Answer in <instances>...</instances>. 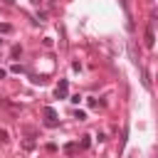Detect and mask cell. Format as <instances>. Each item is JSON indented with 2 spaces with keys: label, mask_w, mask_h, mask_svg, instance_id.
<instances>
[{
  "label": "cell",
  "mask_w": 158,
  "mask_h": 158,
  "mask_svg": "<svg viewBox=\"0 0 158 158\" xmlns=\"http://www.w3.org/2000/svg\"><path fill=\"white\" fill-rule=\"evenodd\" d=\"M153 44H156V35H153V20H148V25H146V47H148V49H153Z\"/></svg>",
  "instance_id": "6da1fadb"
},
{
  "label": "cell",
  "mask_w": 158,
  "mask_h": 158,
  "mask_svg": "<svg viewBox=\"0 0 158 158\" xmlns=\"http://www.w3.org/2000/svg\"><path fill=\"white\" fill-rule=\"evenodd\" d=\"M44 118H47L44 123H47L49 128H54V126H57V114H54V109H52V106H47V109H44Z\"/></svg>",
  "instance_id": "7a4b0ae2"
},
{
  "label": "cell",
  "mask_w": 158,
  "mask_h": 158,
  "mask_svg": "<svg viewBox=\"0 0 158 158\" xmlns=\"http://www.w3.org/2000/svg\"><path fill=\"white\" fill-rule=\"evenodd\" d=\"M67 86H69V81H67V79H62V81L57 84V91H54V94H57V99H64V96H67Z\"/></svg>",
  "instance_id": "3957f363"
},
{
  "label": "cell",
  "mask_w": 158,
  "mask_h": 158,
  "mask_svg": "<svg viewBox=\"0 0 158 158\" xmlns=\"http://www.w3.org/2000/svg\"><path fill=\"white\" fill-rule=\"evenodd\" d=\"M77 151H79V146H77V143H67V146H64V153H69V156H74Z\"/></svg>",
  "instance_id": "277c9868"
},
{
  "label": "cell",
  "mask_w": 158,
  "mask_h": 158,
  "mask_svg": "<svg viewBox=\"0 0 158 158\" xmlns=\"http://www.w3.org/2000/svg\"><path fill=\"white\" fill-rule=\"evenodd\" d=\"M10 54H12V59H17V57H20V54H22V47H20V44H15V47H12V52H10Z\"/></svg>",
  "instance_id": "5b68a950"
},
{
  "label": "cell",
  "mask_w": 158,
  "mask_h": 158,
  "mask_svg": "<svg viewBox=\"0 0 158 158\" xmlns=\"http://www.w3.org/2000/svg\"><path fill=\"white\" fill-rule=\"evenodd\" d=\"M91 146V141H89V136H81V148H89Z\"/></svg>",
  "instance_id": "8992f818"
},
{
  "label": "cell",
  "mask_w": 158,
  "mask_h": 158,
  "mask_svg": "<svg viewBox=\"0 0 158 158\" xmlns=\"http://www.w3.org/2000/svg\"><path fill=\"white\" fill-rule=\"evenodd\" d=\"M10 72H15V74H20V72H25V69H22L20 64H12V67H10Z\"/></svg>",
  "instance_id": "52a82bcc"
},
{
  "label": "cell",
  "mask_w": 158,
  "mask_h": 158,
  "mask_svg": "<svg viewBox=\"0 0 158 158\" xmlns=\"http://www.w3.org/2000/svg\"><path fill=\"white\" fill-rule=\"evenodd\" d=\"M74 118H79V121H84V118H86V114H84V111H74Z\"/></svg>",
  "instance_id": "ba28073f"
},
{
  "label": "cell",
  "mask_w": 158,
  "mask_h": 158,
  "mask_svg": "<svg viewBox=\"0 0 158 158\" xmlns=\"http://www.w3.org/2000/svg\"><path fill=\"white\" fill-rule=\"evenodd\" d=\"M0 141H2V143H7V141H10V136H7V131H0Z\"/></svg>",
  "instance_id": "9c48e42d"
},
{
  "label": "cell",
  "mask_w": 158,
  "mask_h": 158,
  "mask_svg": "<svg viewBox=\"0 0 158 158\" xmlns=\"http://www.w3.org/2000/svg\"><path fill=\"white\" fill-rule=\"evenodd\" d=\"M32 2H35V5H40V2H42V0H32Z\"/></svg>",
  "instance_id": "30bf717a"
},
{
  "label": "cell",
  "mask_w": 158,
  "mask_h": 158,
  "mask_svg": "<svg viewBox=\"0 0 158 158\" xmlns=\"http://www.w3.org/2000/svg\"><path fill=\"white\" fill-rule=\"evenodd\" d=\"M5 2H12V0H5Z\"/></svg>",
  "instance_id": "8fae6325"
}]
</instances>
